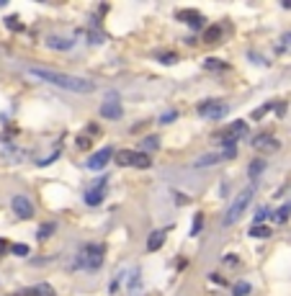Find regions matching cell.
<instances>
[{"label":"cell","instance_id":"16","mask_svg":"<svg viewBox=\"0 0 291 296\" xmlns=\"http://www.w3.org/2000/svg\"><path fill=\"white\" fill-rule=\"evenodd\" d=\"M289 219H291V203H284L281 209L273 214V221L276 224H284V221H289Z\"/></svg>","mask_w":291,"mask_h":296},{"label":"cell","instance_id":"10","mask_svg":"<svg viewBox=\"0 0 291 296\" xmlns=\"http://www.w3.org/2000/svg\"><path fill=\"white\" fill-rule=\"evenodd\" d=\"M178 18H183L191 28H201V26H204V16H201L198 10H180Z\"/></svg>","mask_w":291,"mask_h":296},{"label":"cell","instance_id":"13","mask_svg":"<svg viewBox=\"0 0 291 296\" xmlns=\"http://www.w3.org/2000/svg\"><path fill=\"white\" fill-rule=\"evenodd\" d=\"M162 245H165V229L152 232V234H149V240H147V250H149V253H155V250H160Z\"/></svg>","mask_w":291,"mask_h":296},{"label":"cell","instance_id":"14","mask_svg":"<svg viewBox=\"0 0 291 296\" xmlns=\"http://www.w3.org/2000/svg\"><path fill=\"white\" fill-rule=\"evenodd\" d=\"M253 147H258V150H279V142H276L273 137H268V134H260V137H255V142H253Z\"/></svg>","mask_w":291,"mask_h":296},{"label":"cell","instance_id":"17","mask_svg":"<svg viewBox=\"0 0 291 296\" xmlns=\"http://www.w3.org/2000/svg\"><path fill=\"white\" fill-rule=\"evenodd\" d=\"M263 170H266V160H253L250 162V178H258Z\"/></svg>","mask_w":291,"mask_h":296},{"label":"cell","instance_id":"24","mask_svg":"<svg viewBox=\"0 0 291 296\" xmlns=\"http://www.w3.org/2000/svg\"><path fill=\"white\" fill-rule=\"evenodd\" d=\"M54 229H57V224H44V227L36 232V237H39V240H47L49 234H54Z\"/></svg>","mask_w":291,"mask_h":296},{"label":"cell","instance_id":"22","mask_svg":"<svg viewBox=\"0 0 291 296\" xmlns=\"http://www.w3.org/2000/svg\"><path fill=\"white\" fill-rule=\"evenodd\" d=\"M250 234H253V237H271V227H266V224H255V227L250 229Z\"/></svg>","mask_w":291,"mask_h":296},{"label":"cell","instance_id":"19","mask_svg":"<svg viewBox=\"0 0 291 296\" xmlns=\"http://www.w3.org/2000/svg\"><path fill=\"white\" fill-rule=\"evenodd\" d=\"M268 216H273V214H271V209H268V206H260V209L255 211V224H263V221H266Z\"/></svg>","mask_w":291,"mask_h":296},{"label":"cell","instance_id":"2","mask_svg":"<svg viewBox=\"0 0 291 296\" xmlns=\"http://www.w3.org/2000/svg\"><path fill=\"white\" fill-rule=\"evenodd\" d=\"M103 258H106V247L103 245H83L75 255V268L78 271H88V273H96L101 271L103 265Z\"/></svg>","mask_w":291,"mask_h":296},{"label":"cell","instance_id":"23","mask_svg":"<svg viewBox=\"0 0 291 296\" xmlns=\"http://www.w3.org/2000/svg\"><path fill=\"white\" fill-rule=\"evenodd\" d=\"M10 253H13V255H18V258H26V255H28V245H23V242L10 245Z\"/></svg>","mask_w":291,"mask_h":296},{"label":"cell","instance_id":"18","mask_svg":"<svg viewBox=\"0 0 291 296\" xmlns=\"http://www.w3.org/2000/svg\"><path fill=\"white\" fill-rule=\"evenodd\" d=\"M157 147H160V139H157V137H147V139L142 142V152H145V150H147V152H155Z\"/></svg>","mask_w":291,"mask_h":296},{"label":"cell","instance_id":"31","mask_svg":"<svg viewBox=\"0 0 291 296\" xmlns=\"http://www.w3.org/2000/svg\"><path fill=\"white\" fill-rule=\"evenodd\" d=\"M175 116H178L175 111H167V113H162V116H160V124H167V121H173Z\"/></svg>","mask_w":291,"mask_h":296},{"label":"cell","instance_id":"30","mask_svg":"<svg viewBox=\"0 0 291 296\" xmlns=\"http://www.w3.org/2000/svg\"><path fill=\"white\" fill-rule=\"evenodd\" d=\"M5 26H8V28H13V31H18V28H21V23H18V18H16V16H8V18H5Z\"/></svg>","mask_w":291,"mask_h":296},{"label":"cell","instance_id":"1","mask_svg":"<svg viewBox=\"0 0 291 296\" xmlns=\"http://www.w3.org/2000/svg\"><path fill=\"white\" fill-rule=\"evenodd\" d=\"M26 75L34 78L39 83H49L54 88H62V91H70V93H93L96 85L85 80V78H75V75H67V72H57V70H47V67H26Z\"/></svg>","mask_w":291,"mask_h":296},{"label":"cell","instance_id":"3","mask_svg":"<svg viewBox=\"0 0 291 296\" xmlns=\"http://www.w3.org/2000/svg\"><path fill=\"white\" fill-rule=\"evenodd\" d=\"M253 196H255V186H248L245 191H240V194H237V198L232 201V206H229V209H227V214H224V227H232L235 221H240V216L245 214V209L250 206Z\"/></svg>","mask_w":291,"mask_h":296},{"label":"cell","instance_id":"27","mask_svg":"<svg viewBox=\"0 0 291 296\" xmlns=\"http://www.w3.org/2000/svg\"><path fill=\"white\" fill-rule=\"evenodd\" d=\"M276 49H279V52H286V49H291V31L281 36V44H279Z\"/></svg>","mask_w":291,"mask_h":296},{"label":"cell","instance_id":"15","mask_svg":"<svg viewBox=\"0 0 291 296\" xmlns=\"http://www.w3.org/2000/svg\"><path fill=\"white\" fill-rule=\"evenodd\" d=\"M47 47H49V49H70L72 41H70V39H59V36H49V39H47Z\"/></svg>","mask_w":291,"mask_h":296},{"label":"cell","instance_id":"7","mask_svg":"<svg viewBox=\"0 0 291 296\" xmlns=\"http://www.w3.org/2000/svg\"><path fill=\"white\" fill-rule=\"evenodd\" d=\"M85 203L88 206H98L103 198H106V181H96L93 186H90L88 191H85Z\"/></svg>","mask_w":291,"mask_h":296},{"label":"cell","instance_id":"12","mask_svg":"<svg viewBox=\"0 0 291 296\" xmlns=\"http://www.w3.org/2000/svg\"><path fill=\"white\" fill-rule=\"evenodd\" d=\"M222 160H224V152H209V155L196 160V168H211V165H217V162H222Z\"/></svg>","mask_w":291,"mask_h":296},{"label":"cell","instance_id":"6","mask_svg":"<svg viewBox=\"0 0 291 296\" xmlns=\"http://www.w3.org/2000/svg\"><path fill=\"white\" fill-rule=\"evenodd\" d=\"M111 157H114V150H111V147H103V150H98V152H93V155L88 157L85 168H90V170H101V168L109 165Z\"/></svg>","mask_w":291,"mask_h":296},{"label":"cell","instance_id":"4","mask_svg":"<svg viewBox=\"0 0 291 296\" xmlns=\"http://www.w3.org/2000/svg\"><path fill=\"white\" fill-rule=\"evenodd\" d=\"M227 111H229V106L222 103V100H204V103H198V116L214 118V121H217V118H224Z\"/></svg>","mask_w":291,"mask_h":296},{"label":"cell","instance_id":"11","mask_svg":"<svg viewBox=\"0 0 291 296\" xmlns=\"http://www.w3.org/2000/svg\"><path fill=\"white\" fill-rule=\"evenodd\" d=\"M248 134V121H235L232 126L227 129V134H224V139H229V142H237L240 137H245Z\"/></svg>","mask_w":291,"mask_h":296},{"label":"cell","instance_id":"8","mask_svg":"<svg viewBox=\"0 0 291 296\" xmlns=\"http://www.w3.org/2000/svg\"><path fill=\"white\" fill-rule=\"evenodd\" d=\"M10 206H13V211H16V216H21V219H31L34 216V206L26 196H13Z\"/></svg>","mask_w":291,"mask_h":296},{"label":"cell","instance_id":"9","mask_svg":"<svg viewBox=\"0 0 291 296\" xmlns=\"http://www.w3.org/2000/svg\"><path fill=\"white\" fill-rule=\"evenodd\" d=\"M121 113H124V111H121V103L116 98H111L109 103H103V106H101V116L103 118H121Z\"/></svg>","mask_w":291,"mask_h":296},{"label":"cell","instance_id":"32","mask_svg":"<svg viewBox=\"0 0 291 296\" xmlns=\"http://www.w3.org/2000/svg\"><path fill=\"white\" fill-rule=\"evenodd\" d=\"M78 147H80V150H88V147H90V142H88L85 137H78Z\"/></svg>","mask_w":291,"mask_h":296},{"label":"cell","instance_id":"28","mask_svg":"<svg viewBox=\"0 0 291 296\" xmlns=\"http://www.w3.org/2000/svg\"><path fill=\"white\" fill-rule=\"evenodd\" d=\"M88 36H90V44H103V34L101 31H96V28H90V31H88Z\"/></svg>","mask_w":291,"mask_h":296},{"label":"cell","instance_id":"21","mask_svg":"<svg viewBox=\"0 0 291 296\" xmlns=\"http://www.w3.org/2000/svg\"><path fill=\"white\" fill-rule=\"evenodd\" d=\"M204 67H206V70H214V72H219V70H224L227 65L222 62V59H214V57H211V59H206V62H204Z\"/></svg>","mask_w":291,"mask_h":296},{"label":"cell","instance_id":"26","mask_svg":"<svg viewBox=\"0 0 291 296\" xmlns=\"http://www.w3.org/2000/svg\"><path fill=\"white\" fill-rule=\"evenodd\" d=\"M201 227H204V214H196V216H193V227H191V234H198V232H201Z\"/></svg>","mask_w":291,"mask_h":296},{"label":"cell","instance_id":"5","mask_svg":"<svg viewBox=\"0 0 291 296\" xmlns=\"http://www.w3.org/2000/svg\"><path fill=\"white\" fill-rule=\"evenodd\" d=\"M121 165H129V168H149V155L147 152H137V150H121L119 155Z\"/></svg>","mask_w":291,"mask_h":296},{"label":"cell","instance_id":"33","mask_svg":"<svg viewBox=\"0 0 291 296\" xmlns=\"http://www.w3.org/2000/svg\"><path fill=\"white\" fill-rule=\"evenodd\" d=\"M8 247H10V245H8L5 240H0V255H5V253H8Z\"/></svg>","mask_w":291,"mask_h":296},{"label":"cell","instance_id":"29","mask_svg":"<svg viewBox=\"0 0 291 296\" xmlns=\"http://www.w3.org/2000/svg\"><path fill=\"white\" fill-rule=\"evenodd\" d=\"M175 59H178V54H173V52L160 54V62H162V65H175Z\"/></svg>","mask_w":291,"mask_h":296},{"label":"cell","instance_id":"20","mask_svg":"<svg viewBox=\"0 0 291 296\" xmlns=\"http://www.w3.org/2000/svg\"><path fill=\"white\" fill-rule=\"evenodd\" d=\"M250 291H253V286H250V284H245V281H240V284L232 289V294H235V296H248Z\"/></svg>","mask_w":291,"mask_h":296},{"label":"cell","instance_id":"25","mask_svg":"<svg viewBox=\"0 0 291 296\" xmlns=\"http://www.w3.org/2000/svg\"><path fill=\"white\" fill-rule=\"evenodd\" d=\"M219 36H222V28H219V26H214V28H209V31H206V41H209V44H217Z\"/></svg>","mask_w":291,"mask_h":296}]
</instances>
